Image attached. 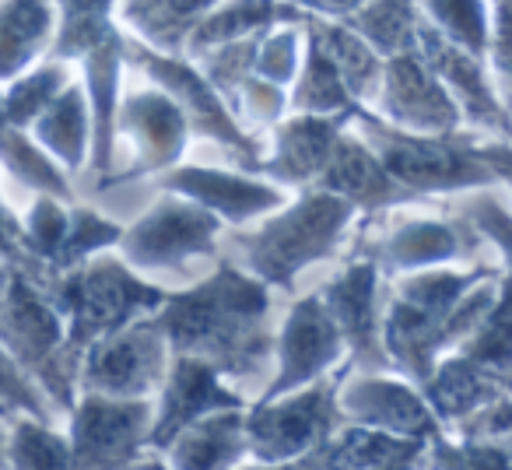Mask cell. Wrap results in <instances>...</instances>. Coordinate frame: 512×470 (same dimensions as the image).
I'll list each match as a JSON object with an SVG mask.
<instances>
[{
	"instance_id": "cell-1",
	"label": "cell",
	"mask_w": 512,
	"mask_h": 470,
	"mask_svg": "<svg viewBox=\"0 0 512 470\" xmlns=\"http://www.w3.org/2000/svg\"><path fill=\"white\" fill-rule=\"evenodd\" d=\"M264 313V285L221 271L204 288L179 295L158 323L179 355L200 358L221 376H253L267 362Z\"/></svg>"
},
{
	"instance_id": "cell-2",
	"label": "cell",
	"mask_w": 512,
	"mask_h": 470,
	"mask_svg": "<svg viewBox=\"0 0 512 470\" xmlns=\"http://www.w3.org/2000/svg\"><path fill=\"white\" fill-rule=\"evenodd\" d=\"M351 221V204L337 193H313L299 200L292 211L274 218L253 239H242V257L256 278L288 285L295 271L327 257Z\"/></svg>"
},
{
	"instance_id": "cell-3",
	"label": "cell",
	"mask_w": 512,
	"mask_h": 470,
	"mask_svg": "<svg viewBox=\"0 0 512 470\" xmlns=\"http://www.w3.org/2000/svg\"><path fill=\"white\" fill-rule=\"evenodd\" d=\"M155 404L81 393L71 404V470H127L151 453Z\"/></svg>"
},
{
	"instance_id": "cell-4",
	"label": "cell",
	"mask_w": 512,
	"mask_h": 470,
	"mask_svg": "<svg viewBox=\"0 0 512 470\" xmlns=\"http://www.w3.org/2000/svg\"><path fill=\"white\" fill-rule=\"evenodd\" d=\"M337 425V386L313 383L260 400L246 414V446L256 463H295L327 446Z\"/></svg>"
},
{
	"instance_id": "cell-5",
	"label": "cell",
	"mask_w": 512,
	"mask_h": 470,
	"mask_svg": "<svg viewBox=\"0 0 512 470\" xmlns=\"http://www.w3.org/2000/svg\"><path fill=\"white\" fill-rule=\"evenodd\" d=\"M165 379L162 323H137L92 344L81 369V393L144 400Z\"/></svg>"
},
{
	"instance_id": "cell-6",
	"label": "cell",
	"mask_w": 512,
	"mask_h": 470,
	"mask_svg": "<svg viewBox=\"0 0 512 470\" xmlns=\"http://www.w3.org/2000/svg\"><path fill=\"white\" fill-rule=\"evenodd\" d=\"M369 134L376 141V158L404 190H460L491 179V169L477 151L432 137H400L372 123Z\"/></svg>"
},
{
	"instance_id": "cell-7",
	"label": "cell",
	"mask_w": 512,
	"mask_h": 470,
	"mask_svg": "<svg viewBox=\"0 0 512 470\" xmlns=\"http://www.w3.org/2000/svg\"><path fill=\"white\" fill-rule=\"evenodd\" d=\"M337 414L351 421V428L390 435L404 442L439 439V418L435 411L404 383H393L383 376L351 379L337 393Z\"/></svg>"
},
{
	"instance_id": "cell-8",
	"label": "cell",
	"mask_w": 512,
	"mask_h": 470,
	"mask_svg": "<svg viewBox=\"0 0 512 470\" xmlns=\"http://www.w3.org/2000/svg\"><path fill=\"white\" fill-rule=\"evenodd\" d=\"M221 379L225 376L218 369L190 355H179L172 369H165L162 397L155 404V421H151L148 435L151 453H162L193 421L207 418L214 411H225V407H242V397L228 390Z\"/></svg>"
},
{
	"instance_id": "cell-9",
	"label": "cell",
	"mask_w": 512,
	"mask_h": 470,
	"mask_svg": "<svg viewBox=\"0 0 512 470\" xmlns=\"http://www.w3.org/2000/svg\"><path fill=\"white\" fill-rule=\"evenodd\" d=\"M214 232H218V218L207 207L162 200L141 225L123 235V253L137 267H172L211 250Z\"/></svg>"
},
{
	"instance_id": "cell-10",
	"label": "cell",
	"mask_w": 512,
	"mask_h": 470,
	"mask_svg": "<svg viewBox=\"0 0 512 470\" xmlns=\"http://www.w3.org/2000/svg\"><path fill=\"white\" fill-rule=\"evenodd\" d=\"M67 299H71V313H74L71 341L88 344L95 337L102 341V337L123 330V323L137 309H155L162 302V295L155 288L134 281L116 264H99L67 285Z\"/></svg>"
},
{
	"instance_id": "cell-11",
	"label": "cell",
	"mask_w": 512,
	"mask_h": 470,
	"mask_svg": "<svg viewBox=\"0 0 512 470\" xmlns=\"http://www.w3.org/2000/svg\"><path fill=\"white\" fill-rule=\"evenodd\" d=\"M341 344L344 337L337 330V323L330 320V313L323 309V302L302 299L288 313L285 334H281L278 344V376H274L271 390L260 400H274L313 386L341 358Z\"/></svg>"
},
{
	"instance_id": "cell-12",
	"label": "cell",
	"mask_w": 512,
	"mask_h": 470,
	"mask_svg": "<svg viewBox=\"0 0 512 470\" xmlns=\"http://www.w3.org/2000/svg\"><path fill=\"white\" fill-rule=\"evenodd\" d=\"M172 470H235L249 456L246 414L242 407H225L193 421L162 449Z\"/></svg>"
},
{
	"instance_id": "cell-13",
	"label": "cell",
	"mask_w": 512,
	"mask_h": 470,
	"mask_svg": "<svg viewBox=\"0 0 512 470\" xmlns=\"http://www.w3.org/2000/svg\"><path fill=\"white\" fill-rule=\"evenodd\" d=\"M169 190L183 193L186 200L207 207L214 218L221 214L228 221H246L285 200V193L274 190V186L256 183V179L246 176H228V172L218 169H179L169 179Z\"/></svg>"
},
{
	"instance_id": "cell-14",
	"label": "cell",
	"mask_w": 512,
	"mask_h": 470,
	"mask_svg": "<svg viewBox=\"0 0 512 470\" xmlns=\"http://www.w3.org/2000/svg\"><path fill=\"white\" fill-rule=\"evenodd\" d=\"M320 179L327 183V193H337L348 204H390V200H404L407 190L383 169V162L376 158V151L362 148L355 141H341L337 137L334 151H330L327 169L320 172Z\"/></svg>"
},
{
	"instance_id": "cell-15",
	"label": "cell",
	"mask_w": 512,
	"mask_h": 470,
	"mask_svg": "<svg viewBox=\"0 0 512 470\" xmlns=\"http://www.w3.org/2000/svg\"><path fill=\"white\" fill-rule=\"evenodd\" d=\"M323 309L358 358H376V267L358 264L323 292Z\"/></svg>"
},
{
	"instance_id": "cell-16",
	"label": "cell",
	"mask_w": 512,
	"mask_h": 470,
	"mask_svg": "<svg viewBox=\"0 0 512 470\" xmlns=\"http://www.w3.org/2000/svg\"><path fill=\"white\" fill-rule=\"evenodd\" d=\"M390 109L400 120V127H421V130H446L453 127L456 109L418 60H397L390 71Z\"/></svg>"
},
{
	"instance_id": "cell-17",
	"label": "cell",
	"mask_w": 512,
	"mask_h": 470,
	"mask_svg": "<svg viewBox=\"0 0 512 470\" xmlns=\"http://www.w3.org/2000/svg\"><path fill=\"white\" fill-rule=\"evenodd\" d=\"M334 144H337V123L295 120L281 130L278 158L267 165V172L288 179V183H306V179L320 176L327 169Z\"/></svg>"
},
{
	"instance_id": "cell-18",
	"label": "cell",
	"mask_w": 512,
	"mask_h": 470,
	"mask_svg": "<svg viewBox=\"0 0 512 470\" xmlns=\"http://www.w3.org/2000/svg\"><path fill=\"white\" fill-rule=\"evenodd\" d=\"M8 470H71V442L50 421L8 418Z\"/></svg>"
},
{
	"instance_id": "cell-19",
	"label": "cell",
	"mask_w": 512,
	"mask_h": 470,
	"mask_svg": "<svg viewBox=\"0 0 512 470\" xmlns=\"http://www.w3.org/2000/svg\"><path fill=\"white\" fill-rule=\"evenodd\" d=\"M127 127L141 137V165L158 169L179 155L183 144V109L165 99H137L127 109Z\"/></svg>"
},
{
	"instance_id": "cell-20",
	"label": "cell",
	"mask_w": 512,
	"mask_h": 470,
	"mask_svg": "<svg viewBox=\"0 0 512 470\" xmlns=\"http://www.w3.org/2000/svg\"><path fill=\"white\" fill-rule=\"evenodd\" d=\"M383 260L393 267H428L442 264V260L456 257L460 253V239H456L453 228L439 225V221H411L400 232H393L383 243Z\"/></svg>"
},
{
	"instance_id": "cell-21",
	"label": "cell",
	"mask_w": 512,
	"mask_h": 470,
	"mask_svg": "<svg viewBox=\"0 0 512 470\" xmlns=\"http://www.w3.org/2000/svg\"><path fill=\"white\" fill-rule=\"evenodd\" d=\"M474 365L488 372H502L512 365V281L502 288V295L495 299V306L488 309L481 323L474 327L467 341V355Z\"/></svg>"
},
{
	"instance_id": "cell-22",
	"label": "cell",
	"mask_w": 512,
	"mask_h": 470,
	"mask_svg": "<svg viewBox=\"0 0 512 470\" xmlns=\"http://www.w3.org/2000/svg\"><path fill=\"white\" fill-rule=\"evenodd\" d=\"M18 414L50 421L46 397L25 379V372L0 351V418H18Z\"/></svg>"
},
{
	"instance_id": "cell-23",
	"label": "cell",
	"mask_w": 512,
	"mask_h": 470,
	"mask_svg": "<svg viewBox=\"0 0 512 470\" xmlns=\"http://www.w3.org/2000/svg\"><path fill=\"white\" fill-rule=\"evenodd\" d=\"M43 141L57 151L60 158H67L71 165L81 162V148H85V120H81L78 99H64L50 113V120L43 123Z\"/></svg>"
},
{
	"instance_id": "cell-24",
	"label": "cell",
	"mask_w": 512,
	"mask_h": 470,
	"mask_svg": "<svg viewBox=\"0 0 512 470\" xmlns=\"http://www.w3.org/2000/svg\"><path fill=\"white\" fill-rule=\"evenodd\" d=\"M372 43L379 46H400V39H407V4L404 0H379L372 15L365 18Z\"/></svg>"
},
{
	"instance_id": "cell-25",
	"label": "cell",
	"mask_w": 512,
	"mask_h": 470,
	"mask_svg": "<svg viewBox=\"0 0 512 470\" xmlns=\"http://www.w3.org/2000/svg\"><path fill=\"white\" fill-rule=\"evenodd\" d=\"M435 15L456 32L467 46H481V8L477 0H435Z\"/></svg>"
},
{
	"instance_id": "cell-26",
	"label": "cell",
	"mask_w": 512,
	"mask_h": 470,
	"mask_svg": "<svg viewBox=\"0 0 512 470\" xmlns=\"http://www.w3.org/2000/svg\"><path fill=\"white\" fill-rule=\"evenodd\" d=\"M267 11H271V4H267V0H246V4H239V8H228L225 15L218 18V22L204 25V39L207 36H214V39L239 36V32L253 29L256 22H264Z\"/></svg>"
},
{
	"instance_id": "cell-27",
	"label": "cell",
	"mask_w": 512,
	"mask_h": 470,
	"mask_svg": "<svg viewBox=\"0 0 512 470\" xmlns=\"http://www.w3.org/2000/svg\"><path fill=\"white\" fill-rule=\"evenodd\" d=\"M481 155V162L491 169V176H509L512 179V148H481L477 151Z\"/></svg>"
},
{
	"instance_id": "cell-28",
	"label": "cell",
	"mask_w": 512,
	"mask_h": 470,
	"mask_svg": "<svg viewBox=\"0 0 512 470\" xmlns=\"http://www.w3.org/2000/svg\"><path fill=\"white\" fill-rule=\"evenodd\" d=\"M418 456H421V449H407V453L386 456V460L372 463V467H365V470H414L418 467Z\"/></svg>"
},
{
	"instance_id": "cell-29",
	"label": "cell",
	"mask_w": 512,
	"mask_h": 470,
	"mask_svg": "<svg viewBox=\"0 0 512 470\" xmlns=\"http://www.w3.org/2000/svg\"><path fill=\"white\" fill-rule=\"evenodd\" d=\"M0 470H8V418H0Z\"/></svg>"
},
{
	"instance_id": "cell-30",
	"label": "cell",
	"mask_w": 512,
	"mask_h": 470,
	"mask_svg": "<svg viewBox=\"0 0 512 470\" xmlns=\"http://www.w3.org/2000/svg\"><path fill=\"white\" fill-rule=\"evenodd\" d=\"M235 470H295V463H249V467H235Z\"/></svg>"
},
{
	"instance_id": "cell-31",
	"label": "cell",
	"mask_w": 512,
	"mask_h": 470,
	"mask_svg": "<svg viewBox=\"0 0 512 470\" xmlns=\"http://www.w3.org/2000/svg\"><path fill=\"white\" fill-rule=\"evenodd\" d=\"M127 470H172V467L165 460H148V456H144V460H137L134 467H127Z\"/></svg>"
},
{
	"instance_id": "cell-32",
	"label": "cell",
	"mask_w": 512,
	"mask_h": 470,
	"mask_svg": "<svg viewBox=\"0 0 512 470\" xmlns=\"http://www.w3.org/2000/svg\"><path fill=\"white\" fill-rule=\"evenodd\" d=\"M323 470H337V467H330V463H327V456H323Z\"/></svg>"
}]
</instances>
